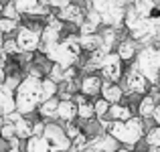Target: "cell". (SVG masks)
Masks as SVG:
<instances>
[{
  "label": "cell",
  "instance_id": "6da1fadb",
  "mask_svg": "<svg viewBox=\"0 0 160 152\" xmlns=\"http://www.w3.org/2000/svg\"><path fill=\"white\" fill-rule=\"evenodd\" d=\"M43 79L32 77V75H24L18 89L14 91L16 112H20L22 116H32L39 109V105L43 104Z\"/></svg>",
  "mask_w": 160,
  "mask_h": 152
},
{
  "label": "cell",
  "instance_id": "7a4b0ae2",
  "mask_svg": "<svg viewBox=\"0 0 160 152\" xmlns=\"http://www.w3.org/2000/svg\"><path fill=\"white\" fill-rule=\"evenodd\" d=\"M108 134L113 136L126 148H136L146 136V126L140 116H134L128 122H112Z\"/></svg>",
  "mask_w": 160,
  "mask_h": 152
},
{
  "label": "cell",
  "instance_id": "3957f363",
  "mask_svg": "<svg viewBox=\"0 0 160 152\" xmlns=\"http://www.w3.org/2000/svg\"><path fill=\"white\" fill-rule=\"evenodd\" d=\"M134 65H136V69L152 85H158L160 83V49L156 45L142 47L138 57H136V61H134Z\"/></svg>",
  "mask_w": 160,
  "mask_h": 152
},
{
  "label": "cell",
  "instance_id": "277c9868",
  "mask_svg": "<svg viewBox=\"0 0 160 152\" xmlns=\"http://www.w3.org/2000/svg\"><path fill=\"white\" fill-rule=\"evenodd\" d=\"M79 57H81V45H79V35H65L63 41L57 45V49L49 55V61L57 63L61 67H73L79 63Z\"/></svg>",
  "mask_w": 160,
  "mask_h": 152
},
{
  "label": "cell",
  "instance_id": "5b68a950",
  "mask_svg": "<svg viewBox=\"0 0 160 152\" xmlns=\"http://www.w3.org/2000/svg\"><path fill=\"white\" fill-rule=\"evenodd\" d=\"M122 81H124L122 87H124V91L128 95H138V98H142V95L150 94V89H152V83L136 69L134 63H132V67L124 73V79H122Z\"/></svg>",
  "mask_w": 160,
  "mask_h": 152
},
{
  "label": "cell",
  "instance_id": "8992f818",
  "mask_svg": "<svg viewBox=\"0 0 160 152\" xmlns=\"http://www.w3.org/2000/svg\"><path fill=\"white\" fill-rule=\"evenodd\" d=\"M43 138L61 152H69L71 146H73V142H71L69 136H67V132H65V128H63L61 122H47Z\"/></svg>",
  "mask_w": 160,
  "mask_h": 152
},
{
  "label": "cell",
  "instance_id": "52a82bcc",
  "mask_svg": "<svg viewBox=\"0 0 160 152\" xmlns=\"http://www.w3.org/2000/svg\"><path fill=\"white\" fill-rule=\"evenodd\" d=\"M124 61L120 59L118 53H108L103 59L102 67H99V75L103 77V81H112V83H120L124 79Z\"/></svg>",
  "mask_w": 160,
  "mask_h": 152
},
{
  "label": "cell",
  "instance_id": "ba28073f",
  "mask_svg": "<svg viewBox=\"0 0 160 152\" xmlns=\"http://www.w3.org/2000/svg\"><path fill=\"white\" fill-rule=\"evenodd\" d=\"M16 43H18L20 53H31L35 55L41 49V33L35 28L27 27V24H20V28L16 31Z\"/></svg>",
  "mask_w": 160,
  "mask_h": 152
},
{
  "label": "cell",
  "instance_id": "9c48e42d",
  "mask_svg": "<svg viewBox=\"0 0 160 152\" xmlns=\"http://www.w3.org/2000/svg\"><path fill=\"white\" fill-rule=\"evenodd\" d=\"M55 14L63 20L65 24H71V27H77L85 20V14H87V8L83 6L81 2H71V4H65L63 8H59Z\"/></svg>",
  "mask_w": 160,
  "mask_h": 152
},
{
  "label": "cell",
  "instance_id": "30bf717a",
  "mask_svg": "<svg viewBox=\"0 0 160 152\" xmlns=\"http://www.w3.org/2000/svg\"><path fill=\"white\" fill-rule=\"evenodd\" d=\"M102 87H103V77L98 73H85L81 77L79 83V94L85 98H98L102 95Z\"/></svg>",
  "mask_w": 160,
  "mask_h": 152
},
{
  "label": "cell",
  "instance_id": "8fae6325",
  "mask_svg": "<svg viewBox=\"0 0 160 152\" xmlns=\"http://www.w3.org/2000/svg\"><path fill=\"white\" fill-rule=\"evenodd\" d=\"M118 148H120V142L113 136H109L108 132H103L95 138H89V144H87L85 152H116Z\"/></svg>",
  "mask_w": 160,
  "mask_h": 152
},
{
  "label": "cell",
  "instance_id": "7c38bea8",
  "mask_svg": "<svg viewBox=\"0 0 160 152\" xmlns=\"http://www.w3.org/2000/svg\"><path fill=\"white\" fill-rule=\"evenodd\" d=\"M16 112V98L14 91L6 85V83H0V118H6L8 114Z\"/></svg>",
  "mask_w": 160,
  "mask_h": 152
},
{
  "label": "cell",
  "instance_id": "4fadbf2b",
  "mask_svg": "<svg viewBox=\"0 0 160 152\" xmlns=\"http://www.w3.org/2000/svg\"><path fill=\"white\" fill-rule=\"evenodd\" d=\"M116 53L120 55L122 61L134 63V61H136V57H138V53H140V49H138V41H134L132 37H128V39H122L120 43H118Z\"/></svg>",
  "mask_w": 160,
  "mask_h": 152
},
{
  "label": "cell",
  "instance_id": "5bb4252c",
  "mask_svg": "<svg viewBox=\"0 0 160 152\" xmlns=\"http://www.w3.org/2000/svg\"><path fill=\"white\" fill-rule=\"evenodd\" d=\"M75 104H77V120L79 122H89V120H95V109H93V101L85 95L77 94L75 95Z\"/></svg>",
  "mask_w": 160,
  "mask_h": 152
},
{
  "label": "cell",
  "instance_id": "9a60e30c",
  "mask_svg": "<svg viewBox=\"0 0 160 152\" xmlns=\"http://www.w3.org/2000/svg\"><path fill=\"white\" fill-rule=\"evenodd\" d=\"M124 87L120 85V83H112V81H103V87H102V95L99 98H103L106 101H109V104H122L124 101Z\"/></svg>",
  "mask_w": 160,
  "mask_h": 152
},
{
  "label": "cell",
  "instance_id": "2e32d148",
  "mask_svg": "<svg viewBox=\"0 0 160 152\" xmlns=\"http://www.w3.org/2000/svg\"><path fill=\"white\" fill-rule=\"evenodd\" d=\"M75 120H77V104H75V99H61L59 112H57V122L69 124V122H75Z\"/></svg>",
  "mask_w": 160,
  "mask_h": 152
},
{
  "label": "cell",
  "instance_id": "e0dca14e",
  "mask_svg": "<svg viewBox=\"0 0 160 152\" xmlns=\"http://www.w3.org/2000/svg\"><path fill=\"white\" fill-rule=\"evenodd\" d=\"M59 104H61V99H59V98H53V99L43 101V104L39 105V109H37V114L41 116V120H45V122H57Z\"/></svg>",
  "mask_w": 160,
  "mask_h": 152
},
{
  "label": "cell",
  "instance_id": "ac0fdd59",
  "mask_svg": "<svg viewBox=\"0 0 160 152\" xmlns=\"http://www.w3.org/2000/svg\"><path fill=\"white\" fill-rule=\"evenodd\" d=\"M156 105H158V101L150 94L142 95V98L138 99V116H140L142 120H152L154 112H156Z\"/></svg>",
  "mask_w": 160,
  "mask_h": 152
},
{
  "label": "cell",
  "instance_id": "d6986e66",
  "mask_svg": "<svg viewBox=\"0 0 160 152\" xmlns=\"http://www.w3.org/2000/svg\"><path fill=\"white\" fill-rule=\"evenodd\" d=\"M24 150L27 152H61L57 150L53 144H49L43 136H32L24 142Z\"/></svg>",
  "mask_w": 160,
  "mask_h": 152
},
{
  "label": "cell",
  "instance_id": "ffe728a7",
  "mask_svg": "<svg viewBox=\"0 0 160 152\" xmlns=\"http://www.w3.org/2000/svg\"><path fill=\"white\" fill-rule=\"evenodd\" d=\"M108 118L112 122H128V120L134 118V109L126 104H113L112 108H109Z\"/></svg>",
  "mask_w": 160,
  "mask_h": 152
},
{
  "label": "cell",
  "instance_id": "44dd1931",
  "mask_svg": "<svg viewBox=\"0 0 160 152\" xmlns=\"http://www.w3.org/2000/svg\"><path fill=\"white\" fill-rule=\"evenodd\" d=\"M99 37H102V49L106 53H113V47L120 43L118 41V28L106 27L103 31H99Z\"/></svg>",
  "mask_w": 160,
  "mask_h": 152
},
{
  "label": "cell",
  "instance_id": "7402d4cb",
  "mask_svg": "<svg viewBox=\"0 0 160 152\" xmlns=\"http://www.w3.org/2000/svg\"><path fill=\"white\" fill-rule=\"evenodd\" d=\"M79 45H81V51L89 55L93 51L102 49V37H99V33L98 35H79Z\"/></svg>",
  "mask_w": 160,
  "mask_h": 152
},
{
  "label": "cell",
  "instance_id": "603a6c76",
  "mask_svg": "<svg viewBox=\"0 0 160 152\" xmlns=\"http://www.w3.org/2000/svg\"><path fill=\"white\" fill-rule=\"evenodd\" d=\"M16 138L18 140H24L27 142L28 138H32V126H35V120H31L28 116H24L20 122H16Z\"/></svg>",
  "mask_w": 160,
  "mask_h": 152
},
{
  "label": "cell",
  "instance_id": "cb8c5ba5",
  "mask_svg": "<svg viewBox=\"0 0 160 152\" xmlns=\"http://www.w3.org/2000/svg\"><path fill=\"white\" fill-rule=\"evenodd\" d=\"M0 55H2V57H6V59H10V57H18V55H20L18 43H16L14 37H4V41H2V51H0Z\"/></svg>",
  "mask_w": 160,
  "mask_h": 152
},
{
  "label": "cell",
  "instance_id": "d4e9b609",
  "mask_svg": "<svg viewBox=\"0 0 160 152\" xmlns=\"http://www.w3.org/2000/svg\"><path fill=\"white\" fill-rule=\"evenodd\" d=\"M57 95H59V83H55L53 79L45 77L43 79V101L53 99V98H57Z\"/></svg>",
  "mask_w": 160,
  "mask_h": 152
},
{
  "label": "cell",
  "instance_id": "484cf974",
  "mask_svg": "<svg viewBox=\"0 0 160 152\" xmlns=\"http://www.w3.org/2000/svg\"><path fill=\"white\" fill-rule=\"evenodd\" d=\"M18 28H20V23H18V20H10V18L0 16V31H2L4 37L16 35V31H18Z\"/></svg>",
  "mask_w": 160,
  "mask_h": 152
},
{
  "label": "cell",
  "instance_id": "4316f807",
  "mask_svg": "<svg viewBox=\"0 0 160 152\" xmlns=\"http://www.w3.org/2000/svg\"><path fill=\"white\" fill-rule=\"evenodd\" d=\"M144 142L148 148H160V126H152V128L146 132Z\"/></svg>",
  "mask_w": 160,
  "mask_h": 152
},
{
  "label": "cell",
  "instance_id": "83f0119b",
  "mask_svg": "<svg viewBox=\"0 0 160 152\" xmlns=\"http://www.w3.org/2000/svg\"><path fill=\"white\" fill-rule=\"evenodd\" d=\"M109 108H112V104H109V101H106L103 98H95V99H93V109H95V118H98V120L108 118Z\"/></svg>",
  "mask_w": 160,
  "mask_h": 152
},
{
  "label": "cell",
  "instance_id": "f1b7e54d",
  "mask_svg": "<svg viewBox=\"0 0 160 152\" xmlns=\"http://www.w3.org/2000/svg\"><path fill=\"white\" fill-rule=\"evenodd\" d=\"M0 138H2V140H6V142L14 140V138H16V126L4 120V124L0 126Z\"/></svg>",
  "mask_w": 160,
  "mask_h": 152
},
{
  "label": "cell",
  "instance_id": "f546056e",
  "mask_svg": "<svg viewBox=\"0 0 160 152\" xmlns=\"http://www.w3.org/2000/svg\"><path fill=\"white\" fill-rule=\"evenodd\" d=\"M0 16H4V18H10V20H18V23H20V18H22V14H20L18 10H16V6L12 4V0L4 4L2 14H0Z\"/></svg>",
  "mask_w": 160,
  "mask_h": 152
},
{
  "label": "cell",
  "instance_id": "4dcf8cb0",
  "mask_svg": "<svg viewBox=\"0 0 160 152\" xmlns=\"http://www.w3.org/2000/svg\"><path fill=\"white\" fill-rule=\"evenodd\" d=\"M47 77L53 79L55 83H59V85H61V83L65 81V67H61V65H57V63H53V67H51V71H49Z\"/></svg>",
  "mask_w": 160,
  "mask_h": 152
},
{
  "label": "cell",
  "instance_id": "1f68e13d",
  "mask_svg": "<svg viewBox=\"0 0 160 152\" xmlns=\"http://www.w3.org/2000/svg\"><path fill=\"white\" fill-rule=\"evenodd\" d=\"M99 27L95 23H91L89 18H85L81 24H79V35H98Z\"/></svg>",
  "mask_w": 160,
  "mask_h": 152
},
{
  "label": "cell",
  "instance_id": "d6a6232c",
  "mask_svg": "<svg viewBox=\"0 0 160 152\" xmlns=\"http://www.w3.org/2000/svg\"><path fill=\"white\" fill-rule=\"evenodd\" d=\"M63 128H65V132H67V136L71 138V142L75 140V138L81 134V126L77 124V122H69V124H63Z\"/></svg>",
  "mask_w": 160,
  "mask_h": 152
},
{
  "label": "cell",
  "instance_id": "836d02e7",
  "mask_svg": "<svg viewBox=\"0 0 160 152\" xmlns=\"http://www.w3.org/2000/svg\"><path fill=\"white\" fill-rule=\"evenodd\" d=\"M6 67H8V59L0 55V83L6 79Z\"/></svg>",
  "mask_w": 160,
  "mask_h": 152
},
{
  "label": "cell",
  "instance_id": "e575fe53",
  "mask_svg": "<svg viewBox=\"0 0 160 152\" xmlns=\"http://www.w3.org/2000/svg\"><path fill=\"white\" fill-rule=\"evenodd\" d=\"M152 120H154V124H156V126H160V104L156 105V112H154Z\"/></svg>",
  "mask_w": 160,
  "mask_h": 152
},
{
  "label": "cell",
  "instance_id": "d590c367",
  "mask_svg": "<svg viewBox=\"0 0 160 152\" xmlns=\"http://www.w3.org/2000/svg\"><path fill=\"white\" fill-rule=\"evenodd\" d=\"M116 152H132V150H130V148H126V146H120V148H118Z\"/></svg>",
  "mask_w": 160,
  "mask_h": 152
},
{
  "label": "cell",
  "instance_id": "8d00e7d4",
  "mask_svg": "<svg viewBox=\"0 0 160 152\" xmlns=\"http://www.w3.org/2000/svg\"><path fill=\"white\" fill-rule=\"evenodd\" d=\"M154 45H156V47L160 49V33H158V35H156V39H154Z\"/></svg>",
  "mask_w": 160,
  "mask_h": 152
},
{
  "label": "cell",
  "instance_id": "74e56055",
  "mask_svg": "<svg viewBox=\"0 0 160 152\" xmlns=\"http://www.w3.org/2000/svg\"><path fill=\"white\" fill-rule=\"evenodd\" d=\"M148 152H160V148H148Z\"/></svg>",
  "mask_w": 160,
  "mask_h": 152
},
{
  "label": "cell",
  "instance_id": "f35d334b",
  "mask_svg": "<svg viewBox=\"0 0 160 152\" xmlns=\"http://www.w3.org/2000/svg\"><path fill=\"white\" fill-rule=\"evenodd\" d=\"M2 8H4V2L0 0V14H2Z\"/></svg>",
  "mask_w": 160,
  "mask_h": 152
},
{
  "label": "cell",
  "instance_id": "ab89813d",
  "mask_svg": "<svg viewBox=\"0 0 160 152\" xmlns=\"http://www.w3.org/2000/svg\"><path fill=\"white\" fill-rule=\"evenodd\" d=\"M8 152H20V148H10Z\"/></svg>",
  "mask_w": 160,
  "mask_h": 152
},
{
  "label": "cell",
  "instance_id": "60d3db41",
  "mask_svg": "<svg viewBox=\"0 0 160 152\" xmlns=\"http://www.w3.org/2000/svg\"><path fill=\"white\" fill-rule=\"evenodd\" d=\"M39 2H41V4H47V6H49V0H39Z\"/></svg>",
  "mask_w": 160,
  "mask_h": 152
},
{
  "label": "cell",
  "instance_id": "b9f144b4",
  "mask_svg": "<svg viewBox=\"0 0 160 152\" xmlns=\"http://www.w3.org/2000/svg\"><path fill=\"white\" fill-rule=\"evenodd\" d=\"M4 39V35H2V31H0V41H2Z\"/></svg>",
  "mask_w": 160,
  "mask_h": 152
}]
</instances>
